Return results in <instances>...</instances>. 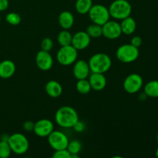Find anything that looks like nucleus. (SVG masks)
Segmentation results:
<instances>
[{
    "instance_id": "nucleus-1",
    "label": "nucleus",
    "mask_w": 158,
    "mask_h": 158,
    "mask_svg": "<svg viewBox=\"0 0 158 158\" xmlns=\"http://www.w3.org/2000/svg\"><path fill=\"white\" fill-rule=\"evenodd\" d=\"M55 120L61 127L72 128L79 120V115L72 106H63L59 108L56 112Z\"/></svg>"
},
{
    "instance_id": "nucleus-2",
    "label": "nucleus",
    "mask_w": 158,
    "mask_h": 158,
    "mask_svg": "<svg viewBox=\"0 0 158 158\" xmlns=\"http://www.w3.org/2000/svg\"><path fill=\"white\" fill-rule=\"evenodd\" d=\"M88 63L92 73H105L111 68L112 60L107 54L98 52L89 58Z\"/></svg>"
},
{
    "instance_id": "nucleus-3",
    "label": "nucleus",
    "mask_w": 158,
    "mask_h": 158,
    "mask_svg": "<svg viewBox=\"0 0 158 158\" xmlns=\"http://www.w3.org/2000/svg\"><path fill=\"white\" fill-rule=\"evenodd\" d=\"M108 9L110 17L122 20L131 15L132 6L127 0H114Z\"/></svg>"
},
{
    "instance_id": "nucleus-4",
    "label": "nucleus",
    "mask_w": 158,
    "mask_h": 158,
    "mask_svg": "<svg viewBox=\"0 0 158 158\" xmlns=\"http://www.w3.org/2000/svg\"><path fill=\"white\" fill-rule=\"evenodd\" d=\"M8 143L10 146L12 152L18 155L26 154L29 148V140L21 133H15L9 135Z\"/></svg>"
},
{
    "instance_id": "nucleus-5",
    "label": "nucleus",
    "mask_w": 158,
    "mask_h": 158,
    "mask_svg": "<svg viewBox=\"0 0 158 158\" xmlns=\"http://www.w3.org/2000/svg\"><path fill=\"white\" fill-rule=\"evenodd\" d=\"M139 48L135 47L131 43L119 46L116 52L117 60L123 63H131L136 61L139 57Z\"/></svg>"
},
{
    "instance_id": "nucleus-6",
    "label": "nucleus",
    "mask_w": 158,
    "mask_h": 158,
    "mask_svg": "<svg viewBox=\"0 0 158 158\" xmlns=\"http://www.w3.org/2000/svg\"><path fill=\"white\" fill-rule=\"evenodd\" d=\"M78 50L72 45L61 46L56 53V60L63 66H69L77 61Z\"/></svg>"
},
{
    "instance_id": "nucleus-7",
    "label": "nucleus",
    "mask_w": 158,
    "mask_h": 158,
    "mask_svg": "<svg viewBox=\"0 0 158 158\" xmlns=\"http://www.w3.org/2000/svg\"><path fill=\"white\" fill-rule=\"evenodd\" d=\"M88 14L93 23L100 25V26H103V24H105L108 20H110V17L109 9L101 4L93 5Z\"/></svg>"
},
{
    "instance_id": "nucleus-8",
    "label": "nucleus",
    "mask_w": 158,
    "mask_h": 158,
    "mask_svg": "<svg viewBox=\"0 0 158 158\" xmlns=\"http://www.w3.org/2000/svg\"><path fill=\"white\" fill-rule=\"evenodd\" d=\"M47 137L49 146L54 151L67 148L69 140L64 133L60 131H53Z\"/></svg>"
},
{
    "instance_id": "nucleus-9",
    "label": "nucleus",
    "mask_w": 158,
    "mask_h": 158,
    "mask_svg": "<svg viewBox=\"0 0 158 158\" xmlns=\"http://www.w3.org/2000/svg\"><path fill=\"white\" fill-rule=\"evenodd\" d=\"M143 84V78L137 73H131L125 78L123 81V89L130 94L139 92Z\"/></svg>"
},
{
    "instance_id": "nucleus-10",
    "label": "nucleus",
    "mask_w": 158,
    "mask_h": 158,
    "mask_svg": "<svg viewBox=\"0 0 158 158\" xmlns=\"http://www.w3.org/2000/svg\"><path fill=\"white\" fill-rule=\"evenodd\" d=\"M103 35L108 40H116L122 35L120 23L116 21L108 20L102 26Z\"/></svg>"
},
{
    "instance_id": "nucleus-11",
    "label": "nucleus",
    "mask_w": 158,
    "mask_h": 158,
    "mask_svg": "<svg viewBox=\"0 0 158 158\" xmlns=\"http://www.w3.org/2000/svg\"><path fill=\"white\" fill-rule=\"evenodd\" d=\"M53 131V123L48 119H41L34 125V133L40 137H47Z\"/></svg>"
},
{
    "instance_id": "nucleus-12",
    "label": "nucleus",
    "mask_w": 158,
    "mask_h": 158,
    "mask_svg": "<svg viewBox=\"0 0 158 158\" xmlns=\"http://www.w3.org/2000/svg\"><path fill=\"white\" fill-rule=\"evenodd\" d=\"M35 64L37 67L43 71H48L53 65V59L49 52L40 50L35 55Z\"/></svg>"
},
{
    "instance_id": "nucleus-13",
    "label": "nucleus",
    "mask_w": 158,
    "mask_h": 158,
    "mask_svg": "<svg viewBox=\"0 0 158 158\" xmlns=\"http://www.w3.org/2000/svg\"><path fill=\"white\" fill-rule=\"evenodd\" d=\"M91 37L85 31L77 32L73 35L72 46L77 50H83L87 48L90 44Z\"/></svg>"
},
{
    "instance_id": "nucleus-14",
    "label": "nucleus",
    "mask_w": 158,
    "mask_h": 158,
    "mask_svg": "<svg viewBox=\"0 0 158 158\" xmlns=\"http://www.w3.org/2000/svg\"><path fill=\"white\" fill-rule=\"evenodd\" d=\"M73 64V73L77 80H82L89 77L91 71L88 62L83 60H77Z\"/></svg>"
},
{
    "instance_id": "nucleus-15",
    "label": "nucleus",
    "mask_w": 158,
    "mask_h": 158,
    "mask_svg": "<svg viewBox=\"0 0 158 158\" xmlns=\"http://www.w3.org/2000/svg\"><path fill=\"white\" fill-rule=\"evenodd\" d=\"M89 82L90 84L91 89L95 91H101L106 87V79L104 73H92L89 76Z\"/></svg>"
},
{
    "instance_id": "nucleus-16",
    "label": "nucleus",
    "mask_w": 158,
    "mask_h": 158,
    "mask_svg": "<svg viewBox=\"0 0 158 158\" xmlns=\"http://www.w3.org/2000/svg\"><path fill=\"white\" fill-rule=\"evenodd\" d=\"M16 70L15 63L10 60H5L0 63V78L9 79L14 75Z\"/></svg>"
},
{
    "instance_id": "nucleus-17",
    "label": "nucleus",
    "mask_w": 158,
    "mask_h": 158,
    "mask_svg": "<svg viewBox=\"0 0 158 158\" xmlns=\"http://www.w3.org/2000/svg\"><path fill=\"white\" fill-rule=\"evenodd\" d=\"M45 91L52 98H58L63 94V87L59 82L49 80L45 86Z\"/></svg>"
},
{
    "instance_id": "nucleus-18",
    "label": "nucleus",
    "mask_w": 158,
    "mask_h": 158,
    "mask_svg": "<svg viewBox=\"0 0 158 158\" xmlns=\"http://www.w3.org/2000/svg\"><path fill=\"white\" fill-rule=\"evenodd\" d=\"M60 26L63 29H69L74 24V16L69 11H63L60 14L58 18Z\"/></svg>"
},
{
    "instance_id": "nucleus-19",
    "label": "nucleus",
    "mask_w": 158,
    "mask_h": 158,
    "mask_svg": "<svg viewBox=\"0 0 158 158\" xmlns=\"http://www.w3.org/2000/svg\"><path fill=\"white\" fill-rule=\"evenodd\" d=\"M122 33L125 35H131L134 33L137 28V23L134 18L130 15L127 18L122 19L121 23H120Z\"/></svg>"
},
{
    "instance_id": "nucleus-20",
    "label": "nucleus",
    "mask_w": 158,
    "mask_h": 158,
    "mask_svg": "<svg viewBox=\"0 0 158 158\" xmlns=\"http://www.w3.org/2000/svg\"><path fill=\"white\" fill-rule=\"evenodd\" d=\"M144 94L151 98L158 97V80H151L144 86Z\"/></svg>"
},
{
    "instance_id": "nucleus-21",
    "label": "nucleus",
    "mask_w": 158,
    "mask_h": 158,
    "mask_svg": "<svg viewBox=\"0 0 158 158\" xmlns=\"http://www.w3.org/2000/svg\"><path fill=\"white\" fill-rule=\"evenodd\" d=\"M93 6L92 0H77L75 5L76 11L79 14L85 15L89 12Z\"/></svg>"
},
{
    "instance_id": "nucleus-22",
    "label": "nucleus",
    "mask_w": 158,
    "mask_h": 158,
    "mask_svg": "<svg viewBox=\"0 0 158 158\" xmlns=\"http://www.w3.org/2000/svg\"><path fill=\"white\" fill-rule=\"evenodd\" d=\"M73 35L67 30V29H63L60 33L58 34L57 36V42L60 46H69L72 44Z\"/></svg>"
},
{
    "instance_id": "nucleus-23",
    "label": "nucleus",
    "mask_w": 158,
    "mask_h": 158,
    "mask_svg": "<svg viewBox=\"0 0 158 158\" xmlns=\"http://www.w3.org/2000/svg\"><path fill=\"white\" fill-rule=\"evenodd\" d=\"M76 89H77V92L80 94H87L92 89L89 80H86V79L77 80Z\"/></svg>"
},
{
    "instance_id": "nucleus-24",
    "label": "nucleus",
    "mask_w": 158,
    "mask_h": 158,
    "mask_svg": "<svg viewBox=\"0 0 158 158\" xmlns=\"http://www.w3.org/2000/svg\"><path fill=\"white\" fill-rule=\"evenodd\" d=\"M86 32L91 38H99L101 35H103V32H102V26L100 25L93 24L89 25L86 29Z\"/></svg>"
},
{
    "instance_id": "nucleus-25",
    "label": "nucleus",
    "mask_w": 158,
    "mask_h": 158,
    "mask_svg": "<svg viewBox=\"0 0 158 158\" xmlns=\"http://www.w3.org/2000/svg\"><path fill=\"white\" fill-rule=\"evenodd\" d=\"M12 153L8 140H0V158H8Z\"/></svg>"
},
{
    "instance_id": "nucleus-26",
    "label": "nucleus",
    "mask_w": 158,
    "mask_h": 158,
    "mask_svg": "<svg viewBox=\"0 0 158 158\" xmlns=\"http://www.w3.org/2000/svg\"><path fill=\"white\" fill-rule=\"evenodd\" d=\"M66 149L70 153V155L75 154H79V153L80 152L82 149V144L80 141H79L78 140H73L72 141H69Z\"/></svg>"
},
{
    "instance_id": "nucleus-27",
    "label": "nucleus",
    "mask_w": 158,
    "mask_h": 158,
    "mask_svg": "<svg viewBox=\"0 0 158 158\" xmlns=\"http://www.w3.org/2000/svg\"><path fill=\"white\" fill-rule=\"evenodd\" d=\"M6 21L12 26H17L21 23V16L16 12H9L6 15Z\"/></svg>"
},
{
    "instance_id": "nucleus-28",
    "label": "nucleus",
    "mask_w": 158,
    "mask_h": 158,
    "mask_svg": "<svg viewBox=\"0 0 158 158\" xmlns=\"http://www.w3.org/2000/svg\"><path fill=\"white\" fill-rule=\"evenodd\" d=\"M52 47H53V42H52V39L46 37V38L43 39L41 42V49L44 51H47L49 52L52 50Z\"/></svg>"
},
{
    "instance_id": "nucleus-29",
    "label": "nucleus",
    "mask_w": 158,
    "mask_h": 158,
    "mask_svg": "<svg viewBox=\"0 0 158 158\" xmlns=\"http://www.w3.org/2000/svg\"><path fill=\"white\" fill-rule=\"evenodd\" d=\"M53 158H70V153L68 151L67 149L58 150L55 151L54 154H52Z\"/></svg>"
},
{
    "instance_id": "nucleus-30",
    "label": "nucleus",
    "mask_w": 158,
    "mask_h": 158,
    "mask_svg": "<svg viewBox=\"0 0 158 158\" xmlns=\"http://www.w3.org/2000/svg\"><path fill=\"white\" fill-rule=\"evenodd\" d=\"M73 128L74 129V131H77V132L80 133V132H83V131L85 130V124L83 122L80 121V120L73 125Z\"/></svg>"
},
{
    "instance_id": "nucleus-31",
    "label": "nucleus",
    "mask_w": 158,
    "mask_h": 158,
    "mask_svg": "<svg viewBox=\"0 0 158 158\" xmlns=\"http://www.w3.org/2000/svg\"><path fill=\"white\" fill-rule=\"evenodd\" d=\"M131 44L133 45L135 47L139 48L142 45V39L140 38L138 35H136V36H134L132 39H131Z\"/></svg>"
},
{
    "instance_id": "nucleus-32",
    "label": "nucleus",
    "mask_w": 158,
    "mask_h": 158,
    "mask_svg": "<svg viewBox=\"0 0 158 158\" xmlns=\"http://www.w3.org/2000/svg\"><path fill=\"white\" fill-rule=\"evenodd\" d=\"M34 125H35V123H33L31 120H26L23 123V128L26 131H33L34 129Z\"/></svg>"
},
{
    "instance_id": "nucleus-33",
    "label": "nucleus",
    "mask_w": 158,
    "mask_h": 158,
    "mask_svg": "<svg viewBox=\"0 0 158 158\" xmlns=\"http://www.w3.org/2000/svg\"><path fill=\"white\" fill-rule=\"evenodd\" d=\"M9 7V0H0V12L6 10Z\"/></svg>"
},
{
    "instance_id": "nucleus-34",
    "label": "nucleus",
    "mask_w": 158,
    "mask_h": 158,
    "mask_svg": "<svg viewBox=\"0 0 158 158\" xmlns=\"http://www.w3.org/2000/svg\"><path fill=\"white\" fill-rule=\"evenodd\" d=\"M156 156H157V157H158V148H157V151H156Z\"/></svg>"
},
{
    "instance_id": "nucleus-35",
    "label": "nucleus",
    "mask_w": 158,
    "mask_h": 158,
    "mask_svg": "<svg viewBox=\"0 0 158 158\" xmlns=\"http://www.w3.org/2000/svg\"><path fill=\"white\" fill-rule=\"evenodd\" d=\"M157 141L158 142V133L157 134Z\"/></svg>"
},
{
    "instance_id": "nucleus-36",
    "label": "nucleus",
    "mask_w": 158,
    "mask_h": 158,
    "mask_svg": "<svg viewBox=\"0 0 158 158\" xmlns=\"http://www.w3.org/2000/svg\"><path fill=\"white\" fill-rule=\"evenodd\" d=\"M0 22H1V16H0Z\"/></svg>"
}]
</instances>
